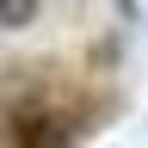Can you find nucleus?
Here are the masks:
<instances>
[{"label": "nucleus", "mask_w": 148, "mask_h": 148, "mask_svg": "<svg viewBox=\"0 0 148 148\" xmlns=\"http://www.w3.org/2000/svg\"><path fill=\"white\" fill-rule=\"evenodd\" d=\"M86 130H92L86 105H56L49 92H25L18 80H6V117H0L6 148H80Z\"/></svg>", "instance_id": "1"}, {"label": "nucleus", "mask_w": 148, "mask_h": 148, "mask_svg": "<svg viewBox=\"0 0 148 148\" xmlns=\"http://www.w3.org/2000/svg\"><path fill=\"white\" fill-rule=\"evenodd\" d=\"M43 12V0H0V31H25Z\"/></svg>", "instance_id": "2"}]
</instances>
